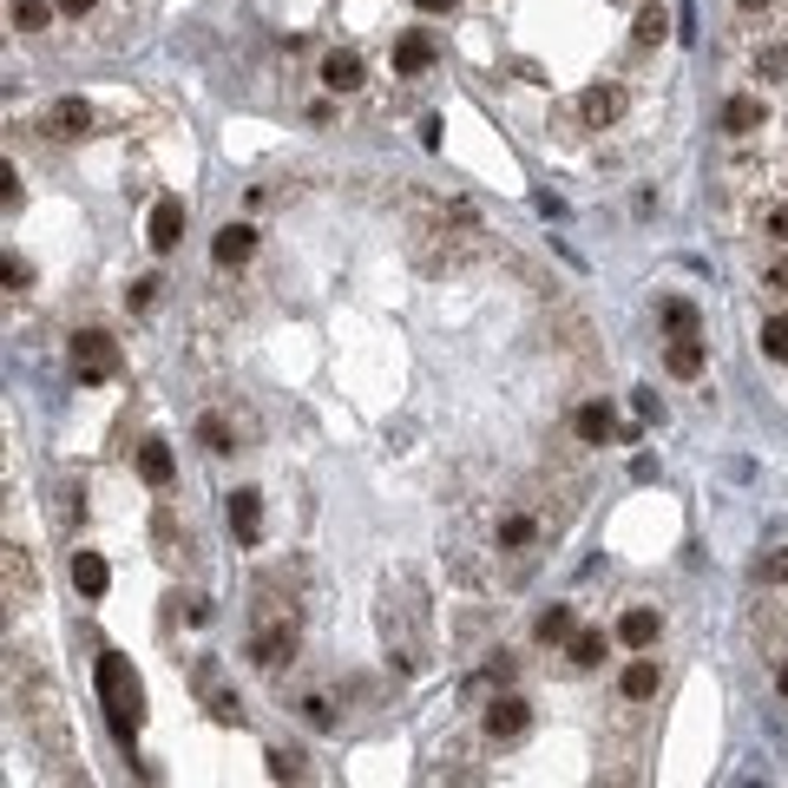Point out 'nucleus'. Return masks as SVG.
I'll return each mask as SVG.
<instances>
[{
  "label": "nucleus",
  "instance_id": "22",
  "mask_svg": "<svg viewBox=\"0 0 788 788\" xmlns=\"http://www.w3.org/2000/svg\"><path fill=\"white\" fill-rule=\"evenodd\" d=\"M664 368H670L677 381H697V375H704V342H697V336L670 342V356H664Z\"/></svg>",
  "mask_w": 788,
  "mask_h": 788
},
{
  "label": "nucleus",
  "instance_id": "23",
  "mask_svg": "<svg viewBox=\"0 0 788 788\" xmlns=\"http://www.w3.org/2000/svg\"><path fill=\"white\" fill-rule=\"evenodd\" d=\"M198 447L205 453H237V428L223 415H198Z\"/></svg>",
  "mask_w": 788,
  "mask_h": 788
},
{
  "label": "nucleus",
  "instance_id": "42",
  "mask_svg": "<svg viewBox=\"0 0 788 788\" xmlns=\"http://www.w3.org/2000/svg\"><path fill=\"white\" fill-rule=\"evenodd\" d=\"M776 697H782V704H788V657H782V664H776Z\"/></svg>",
  "mask_w": 788,
  "mask_h": 788
},
{
  "label": "nucleus",
  "instance_id": "2",
  "mask_svg": "<svg viewBox=\"0 0 788 788\" xmlns=\"http://www.w3.org/2000/svg\"><path fill=\"white\" fill-rule=\"evenodd\" d=\"M296 650H302V618H296V598H283V591H257V618H250V638H243V657L257 664V670H283V664H296Z\"/></svg>",
  "mask_w": 788,
  "mask_h": 788
},
{
  "label": "nucleus",
  "instance_id": "21",
  "mask_svg": "<svg viewBox=\"0 0 788 788\" xmlns=\"http://www.w3.org/2000/svg\"><path fill=\"white\" fill-rule=\"evenodd\" d=\"M79 519H86V487L60 480V487H53V526L72 539V532H79Z\"/></svg>",
  "mask_w": 788,
  "mask_h": 788
},
{
  "label": "nucleus",
  "instance_id": "37",
  "mask_svg": "<svg viewBox=\"0 0 788 788\" xmlns=\"http://www.w3.org/2000/svg\"><path fill=\"white\" fill-rule=\"evenodd\" d=\"M631 408H638V415H645V421H664V401H657V395H650V388H638V395H631Z\"/></svg>",
  "mask_w": 788,
  "mask_h": 788
},
{
  "label": "nucleus",
  "instance_id": "15",
  "mask_svg": "<svg viewBox=\"0 0 788 788\" xmlns=\"http://www.w3.org/2000/svg\"><path fill=\"white\" fill-rule=\"evenodd\" d=\"M572 433L585 440V447H605V440H618L625 428H618V415H611L605 401H585V408L572 415Z\"/></svg>",
  "mask_w": 788,
  "mask_h": 788
},
{
  "label": "nucleus",
  "instance_id": "25",
  "mask_svg": "<svg viewBox=\"0 0 788 788\" xmlns=\"http://www.w3.org/2000/svg\"><path fill=\"white\" fill-rule=\"evenodd\" d=\"M20 591H27V598H33V559H27V552H20V546H7V598H13V605H20Z\"/></svg>",
  "mask_w": 788,
  "mask_h": 788
},
{
  "label": "nucleus",
  "instance_id": "40",
  "mask_svg": "<svg viewBox=\"0 0 788 788\" xmlns=\"http://www.w3.org/2000/svg\"><path fill=\"white\" fill-rule=\"evenodd\" d=\"M756 67L769 72V79H782V72H788V53H776V47H769V53H762V60H756Z\"/></svg>",
  "mask_w": 788,
  "mask_h": 788
},
{
  "label": "nucleus",
  "instance_id": "36",
  "mask_svg": "<svg viewBox=\"0 0 788 788\" xmlns=\"http://www.w3.org/2000/svg\"><path fill=\"white\" fill-rule=\"evenodd\" d=\"M762 230H769L776 243H788V198H782V205H769V217H762Z\"/></svg>",
  "mask_w": 788,
  "mask_h": 788
},
{
  "label": "nucleus",
  "instance_id": "8",
  "mask_svg": "<svg viewBox=\"0 0 788 788\" xmlns=\"http://www.w3.org/2000/svg\"><path fill=\"white\" fill-rule=\"evenodd\" d=\"M539 539H546V526H539L526 506H512V512L493 519V552H532Z\"/></svg>",
  "mask_w": 788,
  "mask_h": 788
},
{
  "label": "nucleus",
  "instance_id": "34",
  "mask_svg": "<svg viewBox=\"0 0 788 788\" xmlns=\"http://www.w3.org/2000/svg\"><path fill=\"white\" fill-rule=\"evenodd\" d=\"M756 585H788V546H782V552H769V559L756 566Z\"/></svg>",
  "mask_w": 788,
  "mask_h": 788
},
{
  "label": "nucleus",
  "instance_id": "31",
  "mask_svg": "<svg viewBox=\"0 0 788 788\" xmlns=\"http://www.w3.org/2000/svg\"><path fill=\"white\" fill-rule=\"evenodd\" d=\"M7 13H13V27H20V33H40V27L53 20V0H13Z\"/></svg>",
  "mask_w": 788,
  "mask_h": 788
},
{
  "label": "nucleus",
  "instance_id": "4",
  "mask_svg": "<svg viewBox=\"0 0 788 788\" xmlns=\"http://www.w3.org/2000/svg\"><path fill=\"white\" fill-rule=\"evenodd\" d=\"M72 375H79V388L112 381V375H119V342H112L106 329H79V336H72Z\"/></svg>",
  "mask_w": 788,
  "mask_h": 788
},
{
  "label": "nucleus",
  "instance_id": "17",
  "mask_svg": "<svg viewBox=\"0 0 788 788\" xmlns=\"http://www.w3.org/2000/svg\"><path fill=\"white\" fill-rule=\"evenodd\" d=\"M67 572H72V585H79V598H106V591H112V566H106L99 552H86V546L72 552Z\"/></svg>",
  "mask_w": 788,
  "mask_h": 788
},
{
  "label": "nucleus",
  "instance_id": "38",
  "mask_svg": "<svg viewBox=\"0 0 788 788\" xmlns=\"http://www.w3.org/2000/svg\"><path fill=\"white\" fill-rule=\"evenodd\" d=\"M762 289H776V296H788V257H782V263H769V270H762Z\"/></svg>",
  "mask_w": 788,
  "mask_h": 788
},
{
  "label": "nucleus",
  "instance_id": "1",
  "mask_svg": "<svg viewBox=\"0 0 788 788\" xmlns=\"http://www.w3.org/2000/svg\"><path fill=\"white\" fill-rule=\"evenodd\" d=\"M381 645H388V664L401 670V677H415L421 664H428V591H421V578L408 572L401 585H388V598H381Z\"/></svg>",
  "mask_w": 788,
  "mask_h": 788
},
{
  "label": "nucleus",
  "instance_id": "11",
  "mask_svg": "<svg viewBox=\"0 0 788 788\" xmlns=\"http://www.w3.org/2000/svg\"><path fill=\"white\" fill-rule=\"evenodd\" d=\"M40 132H47V139H86V132H92V106H86V99H53L47 119H40Z\"/></svg>",
  "mask_w": 788,
  "mask_h": 788
},
{
  "label": "nucleus",
  "instance_id": "10",
  "mask_svg": "<svg viewBox=\"0 0 788 788\" xmlns=\"http://www.w3.org/2000/svg\"><path fill=\"white\" fill-rule=\"evenodd\" d=\"M769 126V106L756 99V92H729L722 99V132L729 139H749V132H762Z\"/></svg>",
  "mask_w": 788,
  "mask_h": 788
},
{
  "label": "nucleus",
  "instance_id": "6",
  "mask_svg": "<svg viewBox=\"0 0 788 788\" xmlns=\"http://www.w3.org/2000/svg\"><path fill=\"white\" fill-rule=\"evenodd\" d=\"M480 729H487V742H519V736L532 729V704H526V697H493L487 717H480Z\"/></svg>",
  "mask_w": 788,
  "mask_h": 788
},
{
  "label": "nucleus",
  "instance_id": "33",
  "mask_svg": "<svg viewBox=\"0 0 788 788\" xmlns=\"http://www.w3.org/2000/svg\"><path fill=\"white\" fill-rule=\"evenodd\" d=\"M270 776L277 782H302V756L296 749H270Z\"/></svg>",
  "mask_w": 788,
  "mask_h": 788
},
{
  "label": "nucleus",
  "instance_id": "26",
  "mask_svg": "<svg viewBox=\"0 0 788 788\" xmlns=\"http://www.w3.org/2000/svg\"><path fill=\"white\" fill-rule=\"evenodd\" d=\"M566 657H572L578 670L605 664V631H572V638H566Z\"/></svg>",
  "mask_w": 788,
  "mask_h": 788
},
{
  "label": "nucleus",
  "instance_id": "41",
  "mask_svg": "<svg viewBox=\"0 0 788 788\" xmlns=\"http://www.w3.org/2000/svg\"><path fill=\"white\" fill-rule=\"evenodd\" d=\"M92 7H99V0H60V13H72V20H79V13H92Z\"/></svg>",
  "mask_w": 788,
  "mask_h": 788
},
{
  "label": "nucleus",
  "instance_id": "29",
  "mask_svg": "<svg viewBox=\"0 0 788 788\" xmlns=\"http://www.w3.org/2000/svg\"><path fill=\"white\" fill-rule=\"evenodd\" d=\"M664 33H670V13H664V7H638V27H631V40H638V47H657Z\"/></svg>",
  "mask_w": 788,
  "mask_h": 788
},
{
  "label": "nucleus",
  "instance_id": "27",
  "mask_svg": "<svg viewBox=\"0 0 788 788\" xmlns=\"http://www.w3.org/2000/svg\"><path fill=\"white\" fill-rule=\"evenodd\" d=\"M664 329H670V342H684V336H697V309H690L684 296H670V302H664Z\"/></svg>",
  "mask_w": 788,
  "mask_h": 788
},
{
  "label": "nucleus",
  "instance_id": "20",
  "mask_svg": "<svg viewBox=\"0 0 788 788\" xmlns=\"http://www.w3.org/2000/svg\"><path fill=\"white\" fill-rule=\"evenodd\" d=\"M205 710H211V717L223 722V729H237V722H243V697L217 684V670H211V664H205Z\"/></svg>",
  "mask_w": 788,
  "mask_h": 788
},
{
  "label": "nucleus",
  "instance_id": "5",
  "mask_svg": "<svg viewBox=\"0 0 788 788\" xmlns=\"http://www.w3.org/2000/svg\"><path fill=\"white\" fill-rule=\"evenodd\" d=\"M578 119H585V132H605V126H618V119H625V86H611V79L585 86V92H578Z\"/></svg>",
  "mask_w": 788,
  "mask_h": 788
},
{
  "label": "nucleus",
  "instance_id": "7",
  "mask_svg": "<svg viewBox=\"0 0 788 788\" xmlns=\"http://www.w3.org/2000/svg\"><path fill=\"white\" fill-rule=\"evenodd\" d=\"M184 223H191V211H184V198H158V205H151V223H144V243H151V250L164 257V250H178Z\"/></svg>",
  "mask_w": 788,
  "mask_h": 788
},
{
  "label": "nucleus",
  "instance_id": "19",
  "mask_svg": "<svg viewBox=\"0 0 788 788\" xmlns=\"http://www.w3.org/2000/svg\"><path fill=\"white\" fill-rule=\"evenodd\" d=\"M428 67H433V33H421V27L401 33V40H395V72L415 79V72H428Z\"/></svg>",
  "mask_w": 788,
  "mask_h": 788
},
{
  "label": "nucleus",
  "instance_id": "24",
  "mask_svg": "<svg viewBox=\"0 0 788 788\" xmlns=\"http://www.w3.org/2000/svg\"><path fill=\"white\" fill-rule=\"evenodd\" d=\"M151 539H158V552H164V559H184V552H191V539H178L171 506H158V512H151Z\"/></svg>",
  "mask_w": 788,
  "mask_h": 788
},
{
  "label": "nucleus",
  "instance_id": "44",
  "mask_svg": "<svg viewBox=\"0 0 788 788\" xmlns=\"http://www.w3.org/2000/svg\"><path fill=\"white\" fill-rule=\"evenodd\" d=\"M736 7H742V13H762V7H776V0H736Z\"/></svg>",
  "mask_w": 788,
  "mask_h": 788
},
{
  "label": "nucleus",
  "instance_id": "16",
  "mask_svg": "<svg viewBox=\"0 0 788 788\" xmlns=\"http://www.w3.org/2000/svg\"><path fill=\"white\" fill-rule=\"evenodd\" d=\"M618 638L631 650H657V638H664V611H650V605H631L625 618H618Z\"/></svg>",
  "mask_w": 788,
  "mask_h": 788
},
{
  "label": "nucleus",
  "instance_id": "13",
  "mask_svg": "<svg viewBox=\"0 0 788 788\" xmlns=\"http://www.w3.org/2000/svg\"><path fill=\"white\" fill-rule=\"evenodd\" d=\"M322 86H329V92H361V86H368V60H361L356 47H336V53L322 60Z\"/></svg>",
  "mask_w": 788,
  "mask_h": 788
},
{
  "label": "nucleus",
  "instance_id": "12",
  "mask_svg": "<svg viewBox=\"0 0 788 788\" xmlns=\"http://www.w3.org/2000/svg\"><path fill=\"white\" fill-rule=\"evenodd\" d=\"M618 690H625V704H650V697L664 690V664H657L650 650H638V657L625 664V677H618Z\"/></svg>",
  "mask_w": 788,
  "mask_h": 788
},
{
  "label": "nucleus",
  "instance_id": "30",
  "mask_svg": "<svg viewBox=\"0 0 788 788\" xmlns=\"http://www.w3.org/2000/svg\"><path fill=\"white\" fill-rule=\"evenodd\" d=\"M296 717L309 722V729H316V736H329V729H336V704H329V697H302V704H296Z\"/></svg>",
  "mask_w": 788,
  "mask_h": 788
},
{
  "label": "nucleus",
  "instance_id": "9",
  "mask_svg": "<svg viewBox=\"0 0 788 788\" xmlns=\"http://www.w3.org/2000/svg\"><path fill=\"white\" fill-rule=\"evenodd\" d=\"M223 519H230L237 546H257V539H263V493L237 487V493H230V506H223Z\"/></svg>",
  "mask_w": 788,
  "mask_h": 788
},
{
  "label": "nucleus",
  "instance_id": "14",
  "mask_svg": "<svg viewBox=\"0 0 788 788\" xmlns=\"http://www.w3.org/2000/svg\"><path fill=\"white\" fill-rule=\"evenodd\" d=\"M211 257H217V270L250 263V257H257V230H250V223H223V230L211 237Z\"/></svg>",
  "mask_w": 788,
  "mask_h": 788
},
{
  "label": "nucleus",
  "instance_id": "43",
  "mask_svg": "<svg viewBox=\"0 0 788 788\" xmlns=\"http://www.w3.org/2000/svg\"><path fill=\"white\" fill-rule=\"evenodd\" d=\"M421 13H453V0H415Z\"/></svg>",
  "mask_w": 788,
  "mask_h": 788
},
{
  "label": "nucleus",
  "instance_id": "3",
  "mask_svg": "<svg viewBox=\"0 0 788 788\" xmlns=\"http://www.w3.org/2000/svg\"><path fill=\"white\" fill-rule=\"evenodd\" d=\"M99 704H106V722H112L119 742H132L144 729V690L119 650H99Z\"/></svg>",
  "mask_w": 788,
  "mask_h": 788
},
{
  "label": "nucleus",
  "instance_id": "35",
  "mask_svg": "<svg viewBox=\"0 0 788 788\" xmlns=\"http://www.w3.org/2000/svg\"><path fill=\"white\" fill-rule=\"evenodd\" d=\"M158 289H164L158 277H139V283L126 289V309H151V302H158Z\"/></svg>",
  "mask_w": 788,
  "mask_h": 788
},
{
  "label": "nucleus",
  "instance_id": "18",
  "mask_svg": "<svg viewBox=\"0 0 788 788\" xmlns=\"http://www.w3.org/2000/svg\"><path fill=\"white\" fill-rule=\"evenodd\" d=\"M139 473H144V487H158V493H164V487L178 480V453H171L164 440H144V447H139Z\"/></svg>",
  "mask_w": 788,
  "mask_h": 788
},
{
  "label": "nucleus",
  "instance_id": "39",
  "mask_svg": "<svg viewBox=\"0 0 788 788\" xmlns=\"http://www.w3.org/2000/svg\"><path fill=\"white\" fill-rule=\"evenodd\" d=\"M0 184H7V191H0V198H7V211H13V205H20V171H13V164H7V171H0Z\"/></svg>",
  "mask_w": 788,
  "mask_h": 788
},
{
  "label": "nucleus",
  "instance_id": "28",
  "mask_svg": "<svg viewBox=\"0 0 788 788\" xmlns=\"http://www.w3.org/2000/svg\"><path fill=\"white\" fill-rule=\"evenodd\" d=\"M566 638H572V605L539 611V645H566Z\"/></svg>",
  "mask_w": 788,
  "mask_h": 788
},
{
  "label": "nucleus",
  "instance_id": "32",
  "mask_svg": "<svg viewBox=\"0 0 788 788\" xmlns=\"http://www.w3.org/2000/svg\"><path fill=\"white\" fill-rule=\"evenodd\" d=\"M762 356L788 361V316H769V322H762Z\"/></svg>",
  "mask_w": 788,
  "mask_h": 788
}]
</instances>
